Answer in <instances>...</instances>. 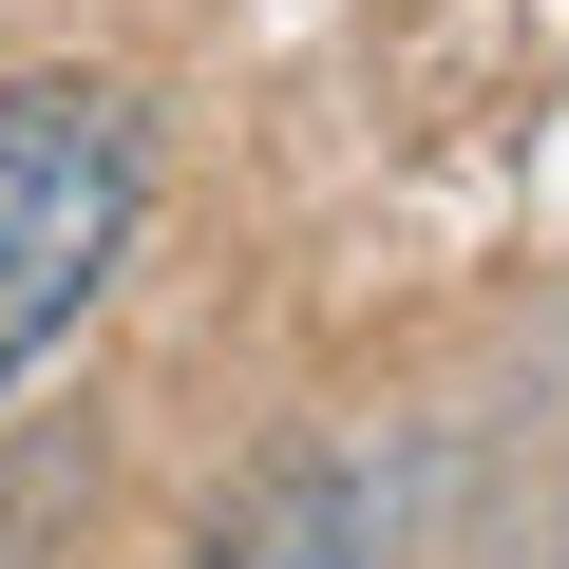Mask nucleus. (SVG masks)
<instances>
[{"label": "nucleus", "instance_id": "nucleus-2", "mask_svg": "<svg viewBox=\"0 0 569 569\" xmlns=\"http://www.w3.org/2000/svg\"><path fill=\"white\" fill-rule=\"evenodd\" d=\"M190 569H380V475L323 456V437H284V456H247L190 512Z\"/></svg>", "mask_w": 569, "mask_h": 569}, {"label": "nucleus", "instance_id": "nucleus-1", "mask_svg": "<svg viewBox=\"0 0 569 569\" xmlns=\"http://www.w3.org/2000/svg\"><path fill=\"white\" fill-rule=\"evenodd\" d=\"M152 228V114L114 77H0V380L114 305Z\"/></svg>", "mask_w": 569, "mask_h": 569}]
</instances>
